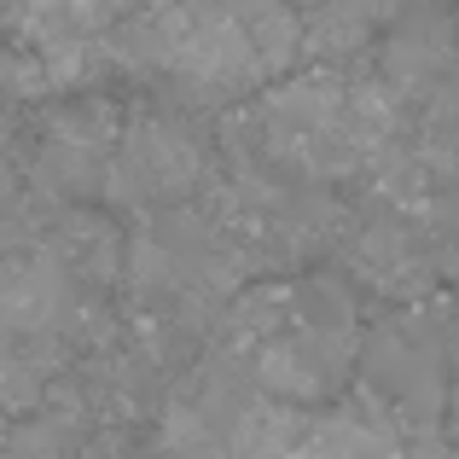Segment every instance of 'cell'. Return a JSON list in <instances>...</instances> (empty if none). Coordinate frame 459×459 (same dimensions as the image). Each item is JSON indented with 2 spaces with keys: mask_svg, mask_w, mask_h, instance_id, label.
Returning <instances> with one entry per match:
<instances>
[{
  "mask_svg": "<svg viewBox=\"0 0 459 459\" xmlns=\"http://www.w3.org/2000/svg\"><path fill=\"white\" fill-rule=\"evenodd\" d=\"M204 157L192 146V134H180L175 123H134L123 134V146L111 157V175H105V192L128 210H146V204H175L198 186Z\"/></svg>",
  "mask_w": 459,
  "mask_h": 459,
  "instance_id": "obj_1",
  "label": "cell"
},
{
  "mask_svg": "<svg viewBox=\"0 0 459 459\" xmlns=\"http://www.w3.org/2000/svg\"><path fill=\"white\" fill-rule=\"evenodd\" d=\"M360 337L355 332H332V325H291L285 337L256 349V384L273 402H332L349 378V360H355Z\"/></svg>",
  "mask_w": 459,
  "mask_h": 459,
  "instance_id": "obj_2",
  "label": "cell"
},
{
  "mask_svg": "<svg viewBox=\"0 0 459 459\" xmlns=\"http://www.w3.org/2000/svg\"><path fill=\"white\" fill-rule=\"evenodd\" d=\"M349 268L378 297L413 303V297H425L430 280H437V245L419 238L407 221H367L349 238Z\"/></svg>",
  "mask_w": 459,
  "mask_h": 459,
  "instance_id": "obj_3",
  "label": "cell"
},
{
  "mask_svg": "<svg viewBox=\"0 0 459 459\" xmlns=\"http://www.w3.org/2000/svg\"><path fill=\"white\" fill-rule=\"evenodd\" d=\"M70 285L76 280H70L53 256L12 262L6 285H0V337H41V332H53V325H65L70 314H76Z\"/></svg>",
  "mask_w": 459,
  "mask_h": 459,
  "instance_id": "obj_4",
  "label": "cell"
},
{
  "mask_svg": "<svg viewBox=\"0 0 459 459\" xmlns=\"http://www.w3.org/2000/svg\"><path fill=\"white\" fill-rule=\"evenodd\" d=\"M454 58V23L442 12H402V23L384 41V82L395 93H419L448 70Z\"/></svg>",
  "mask_w": 459,
  "mask_h": 459,
  "instance_id": "obj_5",
  "label": "cell"
},
{
  "mask_svg": "<svg viewBox=\"0 0 459 459\" xmlns=\"http://www.w3.org/2000/svg\"><path fill=\"white\" fill-rule=\"evenodd\" d=\"M41 256H53L58 268L82 285H111L117 273L128 268V250H123V238H117V227L100 221V215H88V210L65 215V221L47 233Z\"/></svg>",
  "mask_w": 459,
  "mask_h": 459,
  "instance_id": "obj_6",
  "label": "cell"
},
{
  "mask_svg": "<svg viewBox=\"0 0 459 459\" xmlns=\"http://www.w3.org/2000/svg\"><path fill=\"white\" fill-rule=\"evenodd\" d=\"M448 407H454V437H459V390L448 395Z\"/></svg>",
  "mask_w": 459,
  "mask_h": 459,
  "instance_id": "obj_7",
  "label": "cell"
}]
</instances>
